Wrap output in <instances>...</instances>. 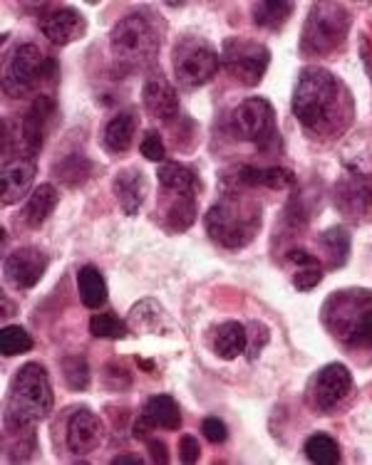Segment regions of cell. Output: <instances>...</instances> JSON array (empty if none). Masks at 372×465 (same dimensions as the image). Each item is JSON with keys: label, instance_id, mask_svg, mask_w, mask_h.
Segmentation results:
<instances>
[{"label": "cell", "instance_id": "obj_1", "mask_svg": "<svg viewBox=\"0 0 372 465\" xmlns=\"http://www.w3.org/2000/svg\"><path fill=\"white\" fill-rule=\"evenodd\" d=\"M293 114L310 132H326L340 114V84L323 67H306L293 90Z\"/></svg>", "mask_w": 372, "mask_h": 465}, {"label": "cell", "instance_id": "obj_2", "mask_svg": "<svg viewBox=\"0 0 372 465\" xmlns=\"http://www.w3.org/2000/svg\"><path fill=\"white\" fill-rule=\"evenodd\" d=\"M323 324L347 347L372 349V292L363 287L340 290L323 304Z\"/></svg>", "mask_w": 372, "mask_h": 465}, {"label": "cell", "instance_id": "obj_3", "mask_svg": "<svg viewBox=\"0 0 372 465\" xmlns=\"http://www.w3.org/2000/svg\"><path fill=\"white\" fill-rule=\"evenodd\" d=\"M261 228V206L241 198H226L206 213V231L221 248L238 251L254 241Z\"/></svg>", "mask_w": 372, "mask_h": 465}, {"label": "cell", "instance_id": "obj_4", "mask_svg": "<svg viewBox=\"0 0 372 465\" xmlns=\"http://www.w3.org/2000/svg\"><path fill=\"white\" fill-rule=\"evenodd\" d=\"M53 403L55 396L45 367L37 361L23 364L10 384V416L25 423H37L53 411Z\"/></svg>", "mask_w": 372, "mask_h": 465}, {"label": "cell", "instance_id": "obj_5", "mask_svg": "<svg viewBox=\"0 0 372 465\" xmlns=\"http://www.w3.org/2000/svg\"><path fill=\"white\" fill-rule=\"evenodd\" d=\"M156 33L152 23L142 13H132L127 18H122L117 25L112 27L109 35V47L115 54V64L122 72H132L149 63L156 53Z\"/></svg>", "mask_w": 372, "mask_h": 465}, {"label": "cell", "instance_id": "obj_6", "mask_svg": "<svg viewBox=\"0 0 372 465\" xmlns=\"http://www.w3.org/2000/svg\"><path fill=\"white\" fill-rule=\"evenodd\" d=\"M57 77V60L45 54L35 43H23V45L10 57L8 70H5V92L8 97H25L33 94L37 87Z\"/></svg>", "mask_w": 372, "mask_h": 465}, {"label": "cell", "instance_id": "obj_7", "mask_svg": "<svg viewBox=\"0 0 372 465\" xmlns=\"http://www.w3.org/2000/svg\"><path fill=\"white\" fill-rule=\"evenodd\" d=\"M350 30V13L343 5L320 3L310 8V15L303 27L300 50L310 54H333L346 43Z\"/></svg>", "mask_w": 372, "mask_h": 465}, {"label": "cell", "instance_id": "obj_8", "mask_svg": "<svg viewBox=\"0 0 372 465\" xmlns=\"http://www.w3.org/2000/svg\"><path fill=\"white\" fill-rule=\"evenodd\" d=\"M174 74L184 87H204L218 70V53L204 37L184 35L172 54Z\"/></svg>", "mask_w": 372, "mask_h": 465}, {"label": "cell", "instance_id": "obj_9", "mask_svg": "<svg viewBox=\"0 0 372 465\" xmlns=\"http://www.w3.org/2000/svg\"><path fill=\"white\" fill-rule=\"evenodd\" d=\"M276 112L264 97H248L234 112V132L238 139L254 142L261 152H271L273 143L281 149V139L276 134Z\"/></svg>", "mask_w": 372, "mask_h": 465}, {"label": "cell", "instance_id": "obj_10", "mask_svg": "<svg viewBox=\"0 0 372 465\" xmlns=\"http://www.w3.org/2000/svg\"><path fill=\"white\" fill-rule=\"evenodd\" d=\"M224 67L231 77H236L246 87H256L264 80L268 63H271V53L268 47L256 43V40H246V37H231L224 43V53H221Z\"/></svg>", "mask_w": 372, "mask_h": 465}, {"label": "cell", "instance_id": "obj_11", "mask_svg": "<svg viewBox=\"0 0 372 465\" xmlns=\"http://www.w3.org/2000/svg\"><path fill=\"white\" fill-rule=\"evenodd\" d=\"M350 391H353V374L347 371L346 364H337V361L320 369L313 381V399L323 413L336 411L350 396Z\"/></svg>", "mask_w": 372, "mask_h": 465}, {"label": "cell", "instance_id": "obj_12", "mask_svg": "<svg viewBox=\"0 0 372 465\" xmlns=\"http://www.w3.org/2000/svg\"><path fill=\"white\" fill-rule=\"evenodd\" d=\"M47 270L45 252H40L33 245L18 248L5 258V280L10 285L20 287V290H30L35 287Z\"/></svg>", "mask_w": 372, "mask_h": 465}, {"label": "cell", "instance_id": "obj_13", "mask_svg": "<svg viewBox=\"0 0 372 465\" xmlns=\"http://www.w3.org/2000/svg\"><path fill=\"white\" fill-rule=\"evenodd\" d=\"M40 33L53 43V45H70L87 33V20L82 18L80 10L57 8L45 13L40 18Z\"/></svg>", "mask_w": 372, "mask_h": 465}, {"label": "cell", "instance_id": "obj_14", "mask_svg": "<svg viewBox=\"0 0 372 465\" xmlns=\"http://www.w3.org/2000/svg\"><path fill=\"white\" fill-rule=\"evenodd\" d=\"M105 439L102 420L90 411V409H77L67 420V448L75 456H87L97 450Z\"/></svg>", "mask_w": 372, "mask_h": 465}, {"label": "cell", "instance_id": "obj_15", "mask_svg": "<svg viewBox=\"0 0 372 465\" xmlns=\"http://www.w3.org/2000/svg\"><path fill=\"white\" fill-rule=\"evenodd\" d=\"M336 206L350 218H363L372 211V183L360 173H347L337 181Z\"/></svg>", "mask_w": 372, "mask_h": 465}, {"label": "cell", "instance_id": "obj_16", "mask_svg": "<svg viewBox=\"0 0 372 465\" xmlns=\"http://www.w3.org/2000/svg\"><path fill=\"white\" fill-rule=\"evenodd\" d=\"M55 109H57V104H55V99L50 94H37L33 99V104H30L25 119H23V143H25L27 153H37L43 149Z\"/></svg>", "mask_w": 372, "mask_h": 465}, {"label": "cell", "instance_id": "obj_17", "mask_svg": "<svg viewBox=\"0 0 372 465\" xmlns=\"http://www.w3.org/2000/svg\"><path fill=\"white\" fill-rule=\"evenodd\" d=\"M0 181H3V206H13V203L23 201L27 193H33L35 163L30 159H15L13 163H5Z\"/></svg>", "mask_w": 372, "mask_h": 465}, {"label": "cell", "instance_id": "obj_18", "mask_svg": "<svg viewBox=\"0 0 372 465\" xmlns=\"http://www.w3.org/2000/svg\"><path fill=\"white\" fill-rule=\"evenodd\" d=\"M115 196H117L119 206L127 215H136L139 213V208L145 203L146 198V179L142 169H136V166H127V169H122L115 176Z\"/></svg>", "mask_w": 372, "mask_h": 465}, {"label": "cell", "instance_id": "obj_19", "mask_svg": "<svg viewBox=\"0 0 372 465\" xmlns=\"http://www.w3.org/2000/svg\"><path fill=\"white\" fill-rule=\"evenodd\" d=\"M142 102H145V109L156 119L162 122H169L174 116L179 114V99H176V92L172 90V84L166 80H146L145 90H142Z\"/></svg>", "mask_w": 372, "mask_h": 465}, {"label": "cell", "instance_id": "obj_20", "mask_svg": "<svg viewBox=\"0 0 372 465\" xmlns=\"http://www.w3.org/2000/svg\"><path fill=\"white\" fill-rule=\"evenodd\" d=\"M139 126V119H136L135 109H125L119 112L107 122L105 126V134H102V143L105 149L112 153H125L135 142V132Z\"/></svg>", "mask_w": 372, "mask_h": 465}, {"label": "cell", "instance_id": "obj_21", "mask_svg": "<svg viewBox=\"0 0 372 465\" xmlns=\"http://www.w3.org/2000/svg\"><path fill=\"white\" fill-rule=\"evenodd\" d=\"M57 203H60V196H57L55 186H50V183L37 186L23 208V221H25L27 228H40L53 215Z\"/></svg>", "mask_w": 372, "mask_h": 465}, {"label": "cell", "instance_id": "obj_22", "mask_svg": "<svg viewBox=\"0 0 372 465\" xmlns=\"http://www.w3.org/2000/svg\"><path fill=\"white\" fill-rule=\"evenodd\" d=\"M246 344H248V331L241 322H224L214 331V351L226 361L241 357Z\"/></svg>", "mask_w": 372, "mask_h": 465}, {"label": "cell", "instance_id": "obj_23", "mask_svg": "<svg viewBox=\"0 0 372 465\" xmlns=\"http://www.w3.org/2000/svg\"><path fill=\"white\" fill-rule=\"evenodd\" d=\"M77 290H80V300L87 310H100L102 304L107 302V282L95 265H85L77 272Z\"/></svg>", "mask_w": 372, "mask_h": 465}, {"label": "cell", "instance_id": "obj_24", "mask_svg": "<svg viewBox=\"0 0 372 465\" xmlns=\"http://www.w3.org/2000/svg\"><path fill=\"white\" fill-rule=\"evenodd\" d=\"M145 416L155 426L166 430H179L182 429V411H179V403L174 401L172 396L156 394L145 403Z\"/></svg>", "mask_w": 372, "mask_h": 465}, {"label": "cell", "instance_id": "obj_25", "mask_svg": "<svg viewBox=\"0 0 372 465\" xmlns=\"http://www.w3.org/2000/svg\"><path fill=\"white\" fill-rule=\"evenodd\" d=\"M172 203L164 208V225H166V231L182 232L196 218V198H194V191H189V193H172Z\"/></svg>", "mask_w": 372, "mask_h": 465}, {"label": "cell", "instance_id": "obj_26", "mask_svg": "<svg viewBox=\"0 0 372 465\" xmlns=\"http://www.w3.org/2000/svg\"><path fill=\"white\" fill-rule=\"evenodd\" d=\"M288 262L298 265V270L293 272V285L300 292H308L316 285H320L323 280V265L316 255H310L306 251H291L288 252Z\"/></svg>", "mask_w": 372, "mask_h": 465}, {"label": "cell", "instance_id": "obj_27", "mask_svg": "<svg viewBox=\"0 0 372 465\" xmlns=\"http://www.w3.org/2000/svg\"><path fill=\"white\" fill-rule=\"evenodd\" d=\"M320 245L327 252L330 268H343L350 258V232L343 225H333L320 235Z\"/></svg>", "mask_w": 372, "mask_h": 465}, {"label": "cell", "instance_id": "obj_28", "mask_svg": "<svg viewBox=\"0 0 372 465\" xmlns=\"http://www.w3.org/2000/svg\"><path fill=\"white\" fill-rule=\"evenodd\" d=\"M92 162L90 159H85L82 153H70L67 159H63L60 163H55L53 173H57V179L63 181L65 186H82L85 181L92 176Z\"/></svg>", "mask_w": 372, "mask_h": 465}, {"label": "cell", "instance_id": "obj_29", "mask_svg": "<svg viewBox=\"0 0 372 465\" xmlns=\"http://www.w3.org/2000/svg\"><path fill=\"white\" fill-rule=\"evenodd\" d=\"M293 15V3L273 0V3H256L254 5V23L266 27V30H281L288 18Z\"/></svg>", "mask_w": 372, "mask_h": 465}, {"label": "cell", "instance_id": "obj_30", "mask_svg": "<svg viewBox=\"0 0 372 465\" xmlns=\"http://www.w3.org/2000/svg\"><path fill=\"white\" fill-rule=\"evenodd\" d=\"M156 179L172 193H189V191H194V171L189 166H184V163H162L159 171H156Z\"/></svg>", "mask_w": 372, "mask_h": 465}, {"label": "cell", "instance_id": "obj_31", "mask_svg": "<svg viewBox=\"0 0 372 465\" xmlns=\"http://www.w3.org/2000/svg\"><path fill=\"white\" fill-rule=\"evenodd\" d=\"M306 458L310 463L337 465L340 463V446L336 439H330L326 433H316L306 440Z\"/></svg>", "mask_w": 372, "mask_h": 465}, {"label": "cell", "instance_id": "obj_32", "mask_svg": "<svg viewBox=\"0 0 372 465\" xmlns=\"http://www.w3.org/2000/svg\"><path fill=\"white\" fill-rule=\"evenodd\" d=\"M90 334L97 340H125L127 324L112 312H97L90 317Z\"/></svg>", "mask_w": 372, "mask_h": 465}, {"label": "cell", "instance_id": "obj_33", "mask_svg": "<svg viewBox=\"0 0 372 465\" xmlns=\"http://www.w3.org/2000/svg\"><path fill=\"white\" fill-rule=\"evenodd\" d=\"M30 349H33V337L27 334L25 327H20V324L3 327V331H0V351L5 357H18V354H25Z\"/></svg>", "mask_w": 372, "mask_h": 465}, {"label": "cell", "instance_id": "obj_34", "mask_svg": "<svg viewBox=\"0 0 372 465\" xmlns=\"http://www.w3.org/2000/svg\"><path fill=\"white\" fill-rule=\"evenodd\" d=\"M63 376L67 386L75 391H85L90 386V367L82 357L63 359Z\"/></svg>", "mask_w": 372, "mask_h": 465}, {"label": "cell", "instance_id": "obj_35", "mask_svg": "<svg viewBox=\"0 0 372 465\" xmlns=\"http://www.w3.org/2000/svg\"><path fill=\"white\" fill-rule=\"evenodd\" d=\"M293 183H296L293 171L283 169V166H268V169H264V181H261V186L273 188V191H283V188H291Z\"/></svg>", "mask_w": 372, "mask_h": 465}, {"label": "cell", "instance_id": "obj_36", "mask_svg": "<svg viewBox=\"0 0 372 465\" xmlns=\"http://www.w3.org/2000/svg\"><path fill=\"white\" fill-rule=\"evenodd\" d=\"M248 344H246V354H248V359L254 361L258 354H261V349L268 344V340H271V331H268V327L261 322H254L251 327H248Z\"/></svg>", "mask_w": 372, "mask_h": 465}, {"label": "cell", "instance_id": "obj_37", "mask_svg": "<svg viewBox=\"0 0 372 465\" xmlns=\"http://www.w3.org/2000/svg\"><path fill=\"white\" fill-rule=\"evenodd\" d=\"M139 152H142V156H145L146 162H164L166 149H164L162 134H159V132H146L142 143H139Z\"/></svg>", "mask_w": 372, "mask_h": 465}, {"label": "cell", "instance_id": "obj_38", "mask_svg": "<svg viewBox=\"0 0 372 465\" xmlns=\"http://www.w3.org/2000/svg\"><path fill=\"white\" fill-rule=\"evenodd\" d=\"M201 433H204V439L209 440V443H226L228 439V429L226 423L221 419H214V416H209V419H204V423H201Z\"/></svg>", "mask_w": 372, "mask_h": 465}, {"label": "cell", "instance_id": "obj_39", "mask_svg": "<svg viewBox=\"0 0 372 465\" xmlns=\"http://www.w3.org/2000/svg\"><path fill=\"white\" fill-rule=\"evenodd\" d=\"M199 456H201L199 440L194 439V436H182V440H179V460L191 465L199 460Z\"/></svg>", "mask_w": 372, "mask_h": 465}, {"label": "cell", "instance_id": "obj_40", "mask_svg": "<svg viewBox=\"0 0 372 465\" xmlns=\"http://www.w3.org/2000/svg\"><path fill=\"white\" fill-rule=\"evenodd\" d=\"M236 179L241 186H261V181H264V169H258V166H251V163H244L241 169H238Z\"/></svg>", "mask_w": 372, "mask_h": 465}, {"label": "cell", "instance_id": "obj_41", "mask_svg": "<svg viewBox=\"0 0 372 465\" xmlns=\"http://www.w3.org/2000/svg\"><path fill=\"white\" fill-rule=\"evenodd\" d=\"M146 446H149V456H152V463L164 465L169 463V450L159 439H146Z\"/></svg>", "mask_w": 372, "mask_h": 465}, {"label": "cell", "instance_id": "obj_42", "mask_svg": "<svg viewBox=\"0 0 372 465\" xmlns=\"http://www.w3.org/2000/svg\"><path fill=\"white\" fill-rule=\"evenodd\" d=\"M155 429H156L155 423H152V420L146 419L145 413H142V416H139V420L135 423V430H132V433H135V439L146 440L149 439V430H155Z\"/></svg>", "mask_w": 372, "mask_h": 465}, {"label": "cell", "instance_id": "obj_43", "mask_svg": "<svg viewBox=\"0 0 372 465\" xmlns=\"http://www.w3.org/2000/svg\"><path fill=\"white\" fill-rule=\"evenodd\" d=\"M115 465H122V463H145V458L139 456H115V460H112Z\"/></svg>", "mask_w": 372, "mask_h": 465}, {"label": "cell", "instance_id": "obj_44", "mask_svg": "<svg viewBox=\"0 0 372 465\" xmlns=\"http://www.w3.org/2000/svg\"><path fill=\"white\" fill-rule=\"evenodd\" d=\"M136 364H139V367L145 369L146 374H152V371H155V361H145V359H136Z\"/></svg>", "mask_w": 372, "mask_h": 465}]
</instances>
